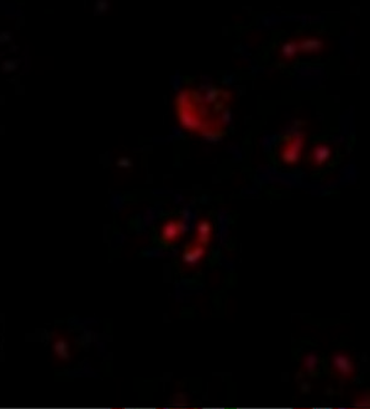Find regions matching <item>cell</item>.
Returning <instances> with one entry per match:
<instances>
[{
  "instance_id": "obj_1",
  "label": "cell",
  "mask_w": 370,
  "mask_h": 409,
  "mask_svg": "<svg viewBox=\"0 0 370 409\" xmlns=\"http://www.w3.org/2000/svg\"><path fill=\"white\" fill-rule=\"evenodd\" d=\"M334 371L343 378H350L355 372V366L353 360L344 352H337L332 359Z\"/></svg>"
},
{
  "instance_id": "obj_2",
  "label": "cell",
  "mask_w": 370,
  "mask_h": 409,
  "mask_svg": "<svg viewBox=\"0 0 370 409\" xmlns=\"http://www.w3.org/2000/svg\"><path fill=\"white\" fill-rule=\"evenodd\" d=\"M205 254H206V246L195 241L185 249L184 254H183V263L186 267H195L201 262L202 258L205 257Z\"/></svg>"
},
{
  "instance_id": "obj_6",
  "label": "cell",
  "mask_w": 370,
  "mask_h": 409,
  "mask_svg": "<svg viewBox=\"0 0 370 409\" xmlns=\"http://www.w3.org/2000/svg\"><path fill=\"white\" fill-rule=\"evenodd\" d=\"M329 157V150L328 147L326 146H320L315 150L313 152V160H315V163L317 165H321V163L325 162L326 160H328Z\"/></svg>"
},
{
  "instance_id": "obj_3",
  "label": "cell",
  "mask_w": 370,
  "mask_h": 409,
  "mask_svg": "<svg viewBox=\"0 0 370 409\" xmlns=\"http://www.w3.org/2000/svg\"><path fill=\"white\" fill-rule=\"evenodd\" d=\"M183 231H184V225L180 222H175V220H171V222L166 223L164 227L162 228V239L166 243H175L180 239Z\"/></svg>"
},
{
  "instance_id": "obj_5",
  "label": "cell",
  "mask_w": 370,
  "mask_h": 409,
  "mask_svg": "<svg viewBox=\"0 0 370 409\" xmlns=\"http://www.w3.org/2000/svg\"><path fill=\"white\" fill-rule=\"evenodd\" d=\"M301 140H294L293 142L289 144V146L286 147L285 151L283 152V158H284L285 162L288 163H294L298 161L300 151H301Z\"/></svg>"
},
{
  "instance_id": "obj_7",
  "label": "cell",
  "mask_w": 370,
  "mask_h": 409,
  "mask_svg": "<svg viewBox=\"0 0 370 409\" xmlns=\"http://www.w3.org/2000/svg\"><path fill=\"white\" fill-rule=\"evenodd\" d=\"M317 364H318V359H317V355H315V354L307 355V356L304 359V367L309 373H312L313 371L316 370Z\"/></svg>"
},
{
  "instance_id": "obj_8",
  "label": "cell",
  "mask_w": 370,
  "mask_h": 409,
  "mask_svg": "<svg viewBox=\"0 0 370 409\" xmlns=\"http://www.w3.org/2000/svg\"><path fill=\"white\" fill-rule=\"evenodd\" d=\"M55 350L57 352V355L62 359H67L68 357V345L64 340H58L55 345Z\"/></svg>"
},
{
  "instance_id": "obj_4",
  "label": "cell",
  "mask_w": 370,
  "mask_h": 409,
  "mask_svg": "<svg viewBox=\"0 0 370 409\" xmlns=\"http://www.w3.org/2000/svg\"><path fill=\"white\" fill-rule=\"evenodd\" d=\"M212 235V225L206 220H202L199 223L198 229H196V243L207 246L211 241Z\"/></svg>"
}]
</instances>
